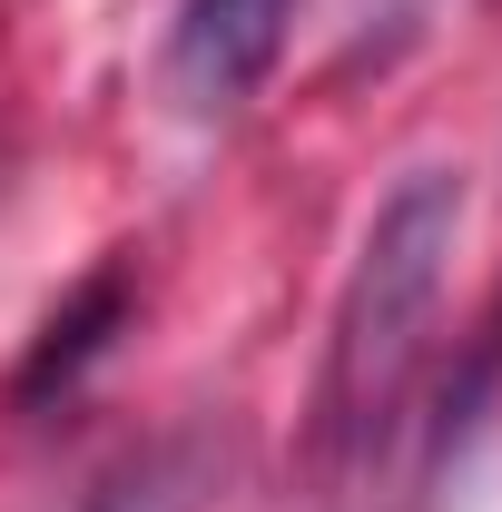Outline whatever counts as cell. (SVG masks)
Masks as SVG:
<instances>
[{
	"mask_svg": "<svg viewBox=\"0 0 502 512\" xmlns=\"http://www.w3.org/2000/svg\"><path fill=\"white\" fill-rule=\"evenodd\" d=\"M453 237H463V178L453 168H414L375 207L355 276L335 296V325H325V375H315V473L325 483L375 473L384 444H394L404 394H414L424 345H434Z\"/></svg>",
	"mask_w": 502,
	"mask_h": 512,
	"instance_id": "1",
	"label": "cell"
},
{
	"mask_svg": "<svg viewBox=\"0 0 502 512\" xmlns=\"http://www.w3.org/2000/svg\"><path fill=\"white\" fill-rule=\"evenodd\" d=\"M119 325H128V266H99L60 316L40 325V345H30V365H20V384H10V404H50V394H69V384L119 345Z\"/></svg>",
	"mask_w": 502,
	"mask_h": 512,
	"instance_id": "4",
	"label": "cell"
},
{
	"mask_svg": "<svg viewBox=\"0 0 502 512\" xmlns=\"http://www.w3.org/2000/svg\"><path fill=\"white\" fill-rule=\"evenodd\" d=\"M296 0H178L168 20V99L188 119H227L266 89Z\"/></svg>",
	"mask_w": 502,
	"mask_h": 512,
	"instance_id": "2",
	"label": "cell"
},
{
	"mask_svg": "<svg viewBox=\"0 0 502 512\" xmlns=\"http://www.w3.org/2000/svg\"><path fill=\"white\" fill-rule=\"evenodd\" d=\"M227 493V434L217 424H188L168 444H148L138 463H119L79 512H207Z\"/></svg>",
	"mask_w": 502,
	"mask_h": 512,
	"instance_id": "3",
	"label": "cell"
}]
</instances>
